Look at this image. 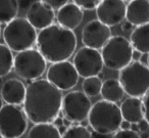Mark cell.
Segmentation results:
<instances>
[{
  "instance_id": "obj_12",
  "label": "cell",
  "mask_w": 149,
  "mask_h": 138,
  "mask_svg": "<svg viewBox=\"0 0 149 138\" xmlns=\"http://www.w3.org/2000/svg\"><path fill=\"white\" fill-rule=\"evenodd\" d=\"M111 38L110 28L102 24L98 20L90 21L82 30V42L85 47L92 49H102L103 46Z\"/></svg>"
},
{
  "instance_id": "obj_21",
  "label": "cell",
  "mask_w": 149,
  "mask_h": 138,
  "mask_svg": "<svg viewBox=\"0 0 149 138\" xmlns=\"http://www.w3.org/2000/svg\"><path fill=\"white\" fill-rule=\"evenodd\" d=\"M27 138H61V134L52 123L36 124L30 129Z\"/></svg>"
},
{
  "instance_id": "obj_9",
  "label": "cell",
  "mask_w": 149,
  "mask_h": 138,
  "mask_svg": "<svg viewBox=\"0 0 149 138\" xmlns=\"http://www.w3.org/2000/svg\"><path fill=\"white\" fill-rule=\"evenodd\" d=\"M91 107V99L83 91H70L62 98L61 113L72 123L87 121Z\"/></svg>"
},
{
  "instance_id": "obj_13",
  "label": "cell",
  "mask_w": 149,
  "mask_h": 138,
  "mask_svg": "<svg viewBox=\"0 0 149 138\" xmlns=\"http://www.w3.org/2000/svg\"><path fill=\"white\" fill-rule=\"evenodd\" d=\"M127 3L122 0H103L96 8L98 21L107 27H114L126 19Z\"/></svg>"
},
{
  "instance_id": "obj_31",
  "label": "cell",
  "mask_w": 149,
  "mask_h": 138,
  "mask_svg": "<svg viewBox=\"0 0 149 138\" xmlns=\"http://www.w3.org/2000/svg\"><path fill=\"white\" fill-rule=\"evenodd\" d=\"M139 62L142 64H144V66L149 67V54L148 53H143L142 55H141Z\"/></svg>"
},
{
  "instance_id": "obj_36",
  "label": "cell",
  "mask_w": 149,
  "mask_h": 138,
  "mask_svg": "<svg viewBox=\"0 0 149 138\" xmlns=\"http://www.w3.org/2000/svg\"><path fill=\"white\" fill-rule=\"evenodd\" d=\"M92 138H111L109 137V135H102V134H98L96 132L92 133Z\"/></svg>"
},
{
  "instance_id": "obj_4",
  "label": "cell",
  "mask_w": 149,
  "mask_h": 138,
  "mask_svg": "<svg viewBox=\"0 0 149 138\" xmlns=\"http://www.w3.org/2000/svg\"><path fill=\"white\" fill-rule=\"evenodd\" d=\"M37 36L36 29L25 18H15L3 30L5 45L17 53L31 49L36 44Z\"/></svg>"
},
{
  "instance_id": "obj_1",
  "label": "cell",
  "mask_w": 149,
  "mask_h": 138,
  "mask_svg": "<svg viewBox=\"0 0 149 138\" xmlns=\"http://www.w3.org/2000/svg\"><path fill=\"white\" fill-rule=\"evenodd\" d=\"M62 93L46 79L33 81L26 88L24 111L33 124L52 123L61 111Z\"/></svg>"
},
{
  "instance_id": "obj_22",
  "label": "cell",
  "mask_w": 149,
  "mask_h": 138,
  "mask_svg": "<svg viewBox=\"0 0 149 138\" xmlns=\"http://www.w3.org/2000/svg\"><path fill=\"white\" fill-rule=\"evenodd\" d=\"M19 3L15 0H0V24H8L17 18Z\"/></svg>"
},
{
  "instance_id": "obj_23",
  "label": "cell",
  "mask_w": 149,
  "mask_h": 138,
  "mask_svg": "<svg viewBox=\"0 0 149 138\" xmlns=\"http://www.w3.org/2000/svg\"><path fill=\"white\" fill-rule=\"evenodd\" d=\"M15 56L5 44H0V77L6 76L13 69Z\"/></svg>"
},
{
  "instance_id": "obj_29",
  "label": "cell",
  "mask_w": 149,
  "mask_h": 138,
  "mask_svg": "<svg viewBox=\"0 0 149 138\" xmlns=\"http://www.w3.org/2000/svg\"><path fill=\"white\" fill-rule=\"evenodd\" d=\"M52 9H60L63 5H65L68 3V1H64V0H46L45 1Z\"/></svg>"
},
{
  "instance_id": "obj_32",
  "label": "cell",
  "mask_w": 149,
  "mask_h": 138,
  "mask_svg": "<svg viewBox=\"0 0 149 138\" xmlns=\"http://www.w3.org/2000/svg\"><path fill=\"white\" fill-rule=\"evenodd\" d=\"M133 27H134V26H133L131 23H129L128 21H125V22H123V23H122V30H123V31L130 32V31H132Z\"/></svg>"
},
{
  "instance_id": "obj_39",
  "label": "cell",
  "mask_w": 149,
  "mask_h": 138,
  "mask_svg": "<svg viewBox=\"0 0 149 138\" xmlns=\"http://www.w3.org/2000/svg\"><path fill=\"white\" fill-rule=\"evenodd\" d=\"M140 137L141 138H149V134L147 133V132H142V133L140 134Z\"/></svg>"
},
{
  "instance_id": "obj_6",
  "label": "cell",
  "mask_w": 149,
  "mask_h": 138,
  "mask_svg": "<svg viewBox=\"0 0 149 138\" xmlns=\"http://www.w3.org/2000/svg\"><path fill=\"white\" fill-rule=\"evenodd\" d=\"M133 47L124 36H111L101 50L103 64L110 70L120 71L132 62Z\"/></svg>"
},
{
  "instance_id": "obj_43",
  "label": "cell",
  "mask_w": 149,
  "mask_h": 138,
  "mask_svg": "<svg viewBox=\"0 0 149 138\" xmlns=\"http://www.w3.org/2000/svg\"><path fill=\"white\" fill-rule=\"evenodd\" d=\"M1 79H2V78H1V77H0V83H1Z\"/></svg>"
},
{
  "instance_id": "obj_40",
  "label": "cell",
  "mask_w": 149,
  "mask_h": 138,
  "mask_svg": "<svg viewBox=\"0 0 149 138\" xmlns=\"http://www.w3.org/2000/svg\"><path fill=\"white\" fill-rule=\"evenodd\" d=\"M2 107H3V100L1 98V96H0V109H2Z\"/></svg>"
},
{
  "instance_id": "obj_14",
  "label": "cell",
  "mask_w": 149,
  "mask_h": 138,
  "mask_svg": "<svg viewBox=\"0 0 149 138\" xmlns=\"http://www.w3.org/2000/svg\"><path fill=\"white\" fill-rule=\"evenodd\" d=\"M54 19V11L45 1H34L26 13V20L40 31L53 25Z\"/></svg>"
},
{
  "instance_id": "obj_5",
  "label": "cell",
  "mask_w": 149,
  "mask_h": 138,
  "mask_svg": "<svg viewBox=\"0 0 149 138\" xmlns=\"http://www.w3.org/2000/svg\"><path fill=\"white\" fill-rule=\"evenodd\" d=\"M118 80L129 97H144L149 91V67L132 62L120 71Z\"/></svg>"
},
{
  "instance_id": "obj_2",
  "label": "cell",
  "mask_w": 149,
  "mask_h": 138,
  "mask_svg": "<svg viewBox=\"0 0 149 138\" xmlns=\"http://www.w3.org/2000/svg\"><path fill=\"white\" fill-rule=\"evenodd\" d=\"M37 50L46 62L56 64L68 60L77 47V36L70 30L53 24L37 36Z\"/></svg>"
},
{
  "instance_id": "obj_17",
  "label": "cell",
  "mask_w": 149,
  "mask_h": 138,
  "mask_svg": "<svg viewBox=\"0 0 149 138\" xmlns=\"http://www.w3.org/2000/svg\"><path fill=\"white\" fill-rule=\"evenodd\" d=\"M126 21L133 26H142L149 24V1L135 0L127 4Z\"/></svg>"
},
{
  "instance_id": "obj_38",
  "label": "cell",
  "mask_w": 149,
  "mask_h": 138,
  "mask_svg": "<svg viewBox=\"0 0 149 138\" xmlns=\"http://www.w3.org/2000/svg\"><path fill=\"white\" fill-rule=\"evenodd\" d=\"M57 129H58V131H59V133L62 135V134H63L64 132L66 131V129H68V127H65V126H64V125H62V126H60V127H58Z\"/></svg>"
},
{
  "instance_id": "obj_27",
  "label": "cell",
  "mask_w": 149,
  "mask_h": 138,
  "mask_svg": "<svg viewBox=\"0 0 149 138\" xmlns=\"http://www.w3.org/2000/svg\"><path fill=\"white\" fill-rule=\"evenodd\" d=\"M111 138H141L140 134L132 130H118L111 136Z\"/></svg>"
},
{
  "instance_id": "obj_42",
  "label": "cell",
  "mask_w": 149,
  "mask_h": 138,
  "mask_svg": "<svg viewBox=\"0 0 149 138\" xmlns=\"http://www.w3.org/2000/svg\"><path fill=\"white\" fill-rule=\"evenodd\" d=\"M0 35H1V28H0Z\"/></svg>"
},
{
  "instance_id": "obj_33",
  "label": "cell",
  "mask_w": 149,
  "mask_h": 138,
  "mask_svg": "<svg viewBox=\"0 0 149 138\" xmlns=\"http://www.w3.org/2000/svg\"><path fill=\"white\" fill-rule=\"evenodd\" d=\"M52 124L57 128L60 127V126L63 125V118H61L60 116H58V117H56L55 119H54V121L52 122Z\"/></svg>"
},
{
  "instance_id": "obj_41",
  "label": "cell",
  "mask_w": 149,
  "mask_h": 138,
  "mask_svg": "<svg viewBox=\"0 0 149 138\" xmlns=\"http://www.w3.org/2000/svg\"><path fill=\"white\" fill-rule=\"evenodd\" d=\"M0 138H3V136H2V135H1V134H0Z\"/></svg>"
},
{
  "instance_id": "obj_18",
  "label": "cell",
  "mask_w": 149,
  "mask_h": 138,
  "mask_svg": "<svg viewBox=\"0 0 149 138\" xmlns=\"http://www.w3.org/2000/svg\"><path fill=\"white\" fill-rule=\"evenodd\" d=\"M120 113L124 121L131 124H138L144 119L142 99L136 97H128L120 103Z\"/></svg>"
},
{
  "instance_id": "obj_19",
  "label": "cell",
  "mask_w": 149,
  "mask_h": 138,
  "mask_svg": "<svg viewBox=\"0 0 149 138\" xmlns=\"http://www.w3.org/2000/svg\"><path fill=\"white\" fill-rule=\"evenodd\" d=\"M133 49L140 53L149 54V24L136 27L130 36Z\"/></svg>"
},
{
  "instance_id": "obj_30",
  "label": "cell",
  "mask_w": 149,
  "mask_h": 138,
  "mask_svg": "<svg viewBox=\"0 0 149 138\" xmlns=\"http://www.w3.org/2000/svg\"><path fill=\"white\" fill-rule=\"evenodd\" d=\"M138 128H139V131L140 132H146L149 128V125L147 123V121L145 119H143L142 121H140L138 123Z\"/></svg>"
},
{
  "instance_id": "obj_37",
  "label": "cell",
  "mask_w": 149,
  "mask_h": 138,
  "mask_svg": "<svg viewBox=\"0 0 149 138\" xmlns=\"http://www.w3.org/2000/svg\"><path fill=\"white\" fill-rule=\"evenodd\" d=\"M130 130H132V131L137 132V133H138V132H139L138 124H131V128H130Z\"/></svg>"
},
{
  "instance_id": "obj_20",
  "label": "cell",
  "mask_w": 149,
  "mask_h": 138,
  "mask_svg": "<svg viewBox=\"0 0 149 138\" xmlns=\"http://www.w3.org/2000/svg\"><path fill=\"white\" fill-rule=\"evenodd\" d=\"M124 90L118 82V79H106L102 82V88L100 95L102 96L103 100L108 101V102L116 103L120 101L124 97Z\"/></svg>"
},
{
  "instance_id": "obj_3",
  "label": "cell",
  "mask_w": 149,
  "mask_h": 138,
  "mask_svg": "<svg viewBox=\"0 0 149 138\" xmlns=\"http://www.w3.org/2000/svg\"><path fill=\"white\" fill-rule=\"evenodd\" d=\"M123 117L116 103L99 100L91 107L88 116V124L94 132L102 135L114 134L120 129Z\"/></svg>"
},
{
  "instance_id": "obj_16",
  "label": "cell",
  "mask_w": 149,
  "mask_h": 138,
  "mask_svg": "<svg viewBox=\"0 0 149 138\" xmlns=\"http://www.w3.org/2000/svg\"><path fill=\"white\" fill-rule=\"evenodd\" d=\"M0 94L6 104L19 106L25 101L26 87L21 80L15 78L9 79L2 84Z\"/></svg>"
},
{
  "instance_id": "obj_34",
  "label": "cell",
  "mask_w": 149,
  "mask_h": 138,
  "mask_svg": "<svg viewBox=\"0 0 149 138\" xmlns=\"http://www.w3.org/2000/svg\"><path fill=\"white\" fill-rule=\"evenodd\" d=\"M141 55H142V53H140V52L137 51V50H133L132 60H133V62H139V60H140Z\"/></svg>"
},
{
  "instance_id": "obj_35",
  "label": "cell",
  "mask_w": 149,
  "mask_h": 138,
  "mask_svg": "<svg viewBox=\"0 0 149 138\" xmlns=\"http://www.w3.org/2000/svg\"><path fill=\"white\" fill-rule=\"evenodd\" d=\"M131 128V123L127 121H123L122 125H120V130H130Z\"/></svg>"
},
{
  "instance_id": "obj_10",
  "label": "cell",
  "mask_w": 149,
  "mask_h": 138,
  "mask_svg": "<svg viewBox=\"0 0 149 138\" xmlns=\"http://www.w3.org/2000/svg\"><path fill=\"white\" fill-rule=\"evenodd\" d=\"M72 64L79 76L85 79L97 77L102 73L104 66L101 52L89 47H82L78 50L72 58Z\"/></svg>"
},
{
  "instance_id": "obj_8",
  "label": "cell",
  "mask_w": 149,
  "mask_h": 138,
  "mask_svg": "<svg viewBox=\"0 0 149 138\" xmlns=\"http://www.w3.org/2000/svg\"><path fill=\"white\" fill-rule=\"evenodd\" d=\"M28 118L23 109L5 104L0 109V134L3 138H19L28 128Z\"/></svg>"
},
{
  "instance_id": "obj_26",
  "label": "cell",
  "mask_w": 149,
  "mask_h": 138,
  "mask_svg": "<svg viewBox=\"0 0 149 138\" xmlns=\"http://www.w3.org/2000/svg\"><path fill=\"white\" fill-rule=\"evenodd\" d=\"M101 1H98V0H77L74 1V4L78 5L80 8L83 11H94V9L97 8V6L100 4Z\"/></svg>"
},
{
  "instance_id": "obj_7",
  "label": "cell",
  "mask_w": 149,
  "mask_h": 138,
  "mask_svg": "<svg viewBox=\"0 0 149 138\" xmlns=\"http://www.w3.org/2000/svg\"><path fill=\"white\" fill-rule=\"evenodd\" d=\"M47 62L37 49L25 50L15 56L13 70L19 78L26 81H36L45 73Z\"/></svg>"
},
{
  "instance_id": "obj_28",
  "label": "cell",
  "mask_w": 149,
  "mask_h": 138,
  "mask_svg": "<svg viewBox=\"0 0 149 138\" xmlns=\"http://www.w3.org/2000/svg\"><path fill=\"white\" fill-rule=\"evenodd\" d=\"M143 102V113H144V119L147 121L149 125V91L146 93L142 99Z\"/></svg>"
},
{
  "instance_id": "obj_25",
  "label": "cell",
  "mask_w": 149,
  "mask_h": 138,
  "mask_svg": "<svg viewBox=\"0 0 149 138\" xmlns=\"http://www.w3.org/2000/svg\"><path fill=\"white\" fill-rule=\"evenodd\" d=\"M61 138H92V133L87 127L77 124L68 127Z\"/></svg>"
},
{
  "instance_id": "obj_15",
  "label": "cell",
  "mask_w": 149,
  "mask_h": 138,
  "mask_svg": "<svg viewBox=\"0 0 149 138\" xmlns=\"http://www.w3.org/2000/svg\"><path fill=\"white\" fill-rule=\"evenodd\" d=\"M84 19V13L74 2H68L57 11L56 21L60 27L72 31L81 25Z\"/></svg>"
},
{
  "instance_id": "obj_24",
  "label": "cell",
  "mask_w": 149,
  "mask_h": 138,
  "mask_svg": "<svg viewBox=\"0 0 149 138\" xmlns=\"http://www.w3.org/2000/svg\"><path fill=\"white\" fill-rule=\"evenodd\" d=\"M83 92L88 97H95L98 96L101 92L102 88V80H100L98 77H91L84 80L82 84Z\"/></svg>"
},
{
  "instance_id": "obj_11",
  "label": "cell",
  "mask_w": 149,
  "mask_h": 138,
  "mask_svg": "<svg viewBox=\"0 0 149 138\" xmlns=\"http://www.w3.org/2000/svg\"><path fill=\"white\" fill-rule=\"evenodd\" d=\"M79 74L68 60L52 64L46 72V80L60 91L70 90L77 85Z\"/></svg>"
}]
</instances>
